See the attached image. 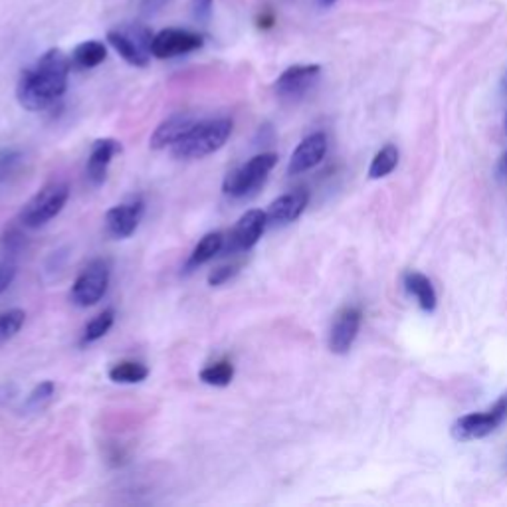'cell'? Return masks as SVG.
<instances>
[{"label":"cell","mask_w":507,"mask_h":507,"mask_svg":"<svg viewBox=\"0 0 507 507\" xmlns=\"http://www.w3.org/2000/svg\"><path fill=\"white\" fill-rule=\"evenodd\" d=\"M111 268L107 260L89 262L72 286V302L78 307L96 305L107 292Z\"/></svg>","instance_id":"cell-7"},{"label":"cell","mask_w":507,"mask_h":507,"mask_svg":"<svg viewBox=\"0 0 507 507\" xmlns=\"http://www.w3.org/2000/svg\"><path fill=\"white\" fill-rule=\"evenodd\" d=\"M24 163H27V157H24L20 149H0V187L19 177Z\"/></svg>","instance_id":"cell-21"},{"label":"cell","mask_w":507,"mask_h":507,"mask_svg":"<svg viewBox=\"0 0 507 507\" xmlns=\"http://www.w3.org/2000/svg\"><path fill=\"white\" fill-rule=\"evenodd\" d=\"M107 58V48L99 40H88L76 46L72 54V64L80 70H91L97 68L99 64H104Z\"/></svg>","instance_id":"cell-19"},{"label":"cell","mask_w":507,"mask_h":507,"mask_svg":"<svg viewBox=\"0 0 507 507\" xmlns=\"http://www.w3.org/2000/svg\"><path fill=\"white\" fill-rule=\"evenodd\" d=\"M204 38L196 32L182 28H165L153 36L151 54L159 60H171V58L185 56L203 48Z\"/></svg>","instance_id":"cell-9"},{"label":"cell","mask_w":507,"mask_h":507,"mask_svg":"<svg viewBox=\"0 0 507 507\" xmlns=\"http://www.w3.org/2000/svg\"><path fill=\"white\" fill-rule=\"evenodd\" d=\"M149 377V367L139 361H119L110 369V379L121 385H135Z\"/></svg>","instance_id":"cell-20"},{"label":"cell","mask_w":507,"mask_h":507,"mask_svg":"<svg viewBox=\"0 0 507 507\" xmlns=\"http://www.w3.org/2000/svg\"><path fill=\"white\" fill-rule=\"evenodd\" d=\"M307 203H310V193L305 188H296L292 193H286L273 201L265 214H268V224L273 227H284L297 220L303 214Z\"/></svg>","instance_id":"cell-14"},{"label":"cell","mask_w":507,"mask_h":507,"mask_svg":"<svg viewBox=\"0 0 507 507\" xmlns=\"http://www.w3.org/2000/svg\"><path fill=\"white\" fill-rule=\"evenodd\" d=\"M72 60L60 48L44 52L22 72L16 86V99L28 111H44L68 89Z\"/></svg>","instance_id":"cell-1"},{"label":"cell","mask_w":507,"mask_h":507,"mask_svg":"<svg viewBox=\"0 0 507 507\" xmlns=\"http://www.w3.org/2000/svg\"><path fill=\"white\" fill-rule=\"evenodd\" d=\"M145 214V203L141 196H133L129 201L121 203L105 214V227L107 232L115 238H129L135 234L141 220Z\"/></svg>","instance_id":"cell-11"},{"label":"cell","mask_w":507,"mask_h":507,"mask_svg":"<svg viewBox=\"0 0 507 507\" xmlns=\"http://www.w3.org/2000/svg\"><path fill=\"white\" fill-rule=\"evenodd\" d=\"M16 278V264L12 257H4V260H0V296H3L8 286L12 284Z\"/></svg>","instance_id":"cell-30"},{"label":"cell","mask_w":507,"mask_h":507,"mask_svg":"<svg viewBox=\"0 0 507 507\" xmlns=\"http://www.w3.org/2000/svg\"><path fill=\"white\" fill-rule=\"evenodd\" d=\"M337 3V0H318V4L321 8H329V6H334Z\"/></svg>","instance_id":"cell-34"},{"label":"cell","mask_w":507,"mask_h":507,"mask_svg":"<svg viewBox=\"0 0 507 507\" xmlns=\"http://www.w3.org/2000/svg\"><path fill=\"white\" fill-rule=\"evenodd\" d=\"M56 393V385L52 380H44L40 385L35 387V390L27 398V409L28 411H40L44 404L52 401V396Z\"/></svg>","instance_id":"cell-26"},{"label":"cell","mask_w":507,"mask_h":507,"mask_svg":"<svg viewBox=\"0 0 507 507\" xmlns=\"http://www.w3.org/2000/svg\"><path fill=\"white\" fill-rule=\"evenodd\" d=\"M121 153V143L118 139L105 137L97 139L94 145H91V151L88 157V179L91 181V185H102L107 177V171H110V165L113 161V157Z\"/></svg>","instance_id":"cell-15"},{"label":"cell","mask_w":507,"mask_h":507,"mask_svg":"<svg viewBox=\"0 0 507 507\" xmlns=\"http://www.w3.org/2000/svg\"><path fill=\"white\" fill-rule=\"evenodd\" d=\"M171 0H141V12L147 16H153L165 8V4H169Z\"/></svg>","instance_id":"cell-32"},{"label":"cell","mask_w":507,"mask_h":507,"mask_svg":"<svg viewBox=\"0 0 507 507\" xmlns=\"http://www.w3.org/2000/svg\"><path fill=\"white\" fill-rule=\"evenodd\" d=\"M507 419V395H503L492 409L484 412H472L458 419L452 426V436L460 442H472V440L486 438L497 430Z\"/></svg>","instance_id":"cell-6"},{"label":"cell","mask_w":507,"mask_h":507,"mask_svg":"<svg viewBox=\"0 0 507 507\" xmlns=\"http://www.w3.org/2000/svg\"><path fill=\"white\" fill-rule=\"evenodd\" d=\"M404 288H406V292L417 299L424 311L430 313L436 310L438 299H436L434 286H432V281L424 276V273H419V272L404 273Z\"/></svg>","instance_id":"cell-18"},{"label":"cell","mask_w":507,"mask_h":507,"mask_svg":"<svg viewBox=\"0 0 507 507\" xmlns=\"http://www.w3.org/2000/svg\"><path fill=\"white\" fill-rule=\"evenodd\" d=\"M70 198V187L62 181L48 182L30 198L20 212V224L24 228H40L64 211Z\"/></svg>","instance_id":"cell-4"},{"label":"cell","mask_w":507,"mask_h":507,"mask_svg":"<svg viewBox=\"0 0 507 507\" xmlns=\"http://www.w3.org/2000/svg\"><path fill=\"white\" fill-rule=\"evenodd\" d=\"M232 135V119L216 118V119H203L196 121L177 143H174L173 155L177 159L193 161L209 157L224 147V143Z\"/></svg>","instance_id":"cell-2"},{"label":"cell","mask_w":507,"mask_h":507,"mask_svg":"<svg viewBox=\"0 0 507 507\" xmlns=\"http://www.w3.org/2000/svg\"><path fill=\"white\" fill-rule=\"evenodd\" d=\"M107 42L127 64L135 68H147L151 60V30L143 24H121L107 32Z\"/></svg>","instance_id":"cell-5"},{"label":"cell","mask_w":507,"mask_h":507,"mask_svg":"<svg viewBox=\"0 0 507 507\" xmlns=\"http://www.w3.org/2000/svg\"><path fill=\"white\" fill-rule=\"evenodd\" d=\"M500 174H502V177H507V153L502 157V163H500Z\"/></svg>","instance_id":"cell-33"},{"label":"cell","mask_w":507,"mask_h":507,"mask_svg":"<svg viewBox=\"0 0 507 507\" xmlns=\"http://www.w3.org/2000/svg\"><path fill=\"white\" fill-rule=\"evenodd\" d=\"M240 272V264H227V265H219L209 273V284L211 286H222L227 284L228 280H232Z\"/></svg>","instance_id":"cell-28"},{"label":"cell","mask_w":507,"mask_h":507,"mask_svg":"<svg viewBox=\"0 0 507 507\" xmlns=\"http://www.w3.org/2000/svg\"><path fill=\"white\" fill-rule=\"evenodd\" d=\"M265 228H268V214L257 209L248 211L240 216L236 227L230 232L228 244L224 248L232 254L252 250V248L260 242Z\"/></svg>","instance_id":"cell-10"},{"label":"cell","mask_w":507,"mask_h":507,"mask_svg":"<svg viewBox=\"0 0 507 507\" xmlns=\"http://www.w3.org/2000/svg\"><path fill=\"white\" fill-rule=\"evenodd\" d=\"M276 165H278L276 153L254 155L250 161L240 165V167L230 171L227 177H224L222 182L224 195H228L232 198H244L256 193V190L264 185L268 174L273 171Z\"/></svg>","instance_id":"cell-3"},{"label":"cell","mask_w":507,"mask_h":507,"mask_svg":"<svg viewBox=\"0 0 507 507\" xmlns=\"http://www.w3.org/2000/svg\"><path fill=\"white\" fill-rule=\"evenodd\" d=\"M363 313L359 307H345L337 313V318L329 331V349L335 355H347L351 351L357 335H359Z\"/></svg>","instance_id":"cell-12"},{"label":"cell","mask_w":507,"mask_h":507,"mask_svg":"<svg viewBox=\"0 0 507 507\" xmlns=\"http://www.w3.org/2000/svg\"><path fill=\"white\" fill-rule=\"evenodd\" d=\"M327 153V135L326 133H311L310 137H305L302 143L296 147V151L292 153V159L288 165L289 174H302L311 171L313 167L326 159Z\"/></svg>","instance_id":"cell-13"},{"label":"cell","mask_w":507,"mask_h":507,"mask_svg":"<svg viewBox=\"0 0 507 507\" xmlns=\"http://www.w3.org/2000/svg\"><path fill=\"white\" fill-rule=\"evenodd\" d=\"M505 127H507V118H505Z\"/></svg>","instance_id":"cell-35"},{"label":"cell","mask_w":507,"mask_h":507,"mask_svg":"<svg viewBox=\"0 0 507 507\" xmlns=\"http://www.w3.org/2000/svg\"><path fill=\"white\" fill-rule=\"evenodd\" d=\"M195 123H196L195 115H190V113L171 115L169 119H165L161 126L155 129L151 139H149V145H151V149H155V151L173 147L190 127L195 126Z\"/></svg>","instance_id":"cell-16"},{"label":"cell","mask_w":507,"mask_h":507,"mask_svg":"<svg viewBox=\"0 0 507 507\" xmlns=\"http://www.w3.org/2000/svg\"><path fill=\"white\" fill-rule=\"evenodd\" d=\"M276 24V14L270 8H264V11L256 16V27L260 30H270Z\"/></svg>","instance_id":"cell-31"},{"label":"cell","mask_w":507,"mask_h":507,"mask_svg":"<svg viewBox=\"0 0 507 507\" xmlns=\"http://www.w3.org/2000/svg\"><path fill=\"white\" fill-rule=\"evenodd\" d=\"M214 11V0H190V12L193 19L201 24H206L212 19Z\"/></svg>","instance_id":"cell-29"},{"label":"cell","mask_w":507,"mask_h":507,"mask_svg":"<svg viewBox=\"0 0 507 507\" xmlns=\"http://www.w3.org/2000/svg\"><path fill=\"white\" fill-rule=\"evenodd\" d=\"M396 165H398V149L395 145H385L375 155V159H373L369 167V177L371 179L387 177V174L396 169Z\"/></svg>","instance_id":"cell-23"},{"label":"cell","mask_w":507,"mask_h":507,"mask_svg":"<svg viewBox=\"0 0 507 507\" xmlns=\"http://www.w3.org/2000/svg\"><path fill=\"white\" fill-rule=\"evenodd\" d=\"M24 321H27V313H24L20 307L0 311V345H4L12 337H16V334L22 329Z\"/></svg>","instance_id":"cell-25"},{"label":"cell","mask_w":507,"mask_h":507,"mask_svg":"<svg viewBox=\"0 0 507 507\" xmlns=\"http://www.w3.org/2000/svg\"><path fill=\"white\" fill-rule=\"evenodd\" d=\"M198 377L204 382V385L211 387H228L232 379H234V365L228 359H220L216 363H211L209 367H204Z\"/></svg>","instance_id":"cell-22"},{"label":"cell","mask_w":507,"mask_h":507,"mask_svg":"<svg viewBox=\"0 0 507 507\" xmlns=\"http://www.w3.org/2000/svg\"><path fill=\"white\" fill-rule=\"evenodd\" d=\"M321 76L319 64H297L289 65L288 70L280 73V78L273 84L276 96L281 102H299L307 91H310L315 81Z\"/></svg>","instance_id":"cell-8"},{"label":"cell","mask_w":507,"mask_h":507,"mask_svg":"<svg viewBox=\"0 0 507 507\" xmlns=\"http://www.w3.org/2000/svg\"><path fill=\"white\" fill-rule=\"evenodd\" d=\"M24 244H27V238H24L22 232L14 227L6 228L3 238H0V248H3V252L8 257H14L16 254H19L24 248Z\"/></svg>","instance_id":"cell-27"},{"label":"cell","mask_w":507,"mask_h":507,"mask_svg":"<svg viewBox=\"0 0 507 507\" xmlns=\"http://www.w3.org/2000/svg\"><path fill=\"white\" fill-rule=\"evenodd\" d=\"M224 246H227V236H224V232L214 230V232H209V234H204L201 238V242L195 246L193 254L188 256L185 270L193 272L195 268H198V265L214 260V256H219L224 250Z\"/></svg>","instance_id":"cell-17"},{"label":"cell","mask_w":507,"mask_h":507,"mask_svg":"<svg viewBox=\"0 0 507 507\" xmlns=\"http://www.w3.org/2000/svg\"><path fill=\"white\" fill-rule=\"evenodd\" d=\"M113 321H115V311L113 310H105L99 315H96V318L91 319L86 326V329H84V335H81V345L96 343V341L105 337L107 331L113 327Z\"/></svg>","instance_id":"cell-24"}]
</instances>
